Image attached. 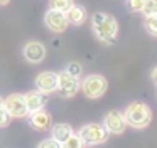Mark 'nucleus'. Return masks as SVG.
<instances>
[{"label": "nucleus", "mask_w": 157, "mask_h": 148, "mask_svg": "<svg viewBox=\"0 0 157 148\" xmlns=\"http://www.w3.org/2000/svg\"><path fill=\"white\" fill-rule=\"evenodd\" d=\"M91 27L95 35L98 40L105 44H113L117 40V34H118V24L113 15L106 12H96L91 17Z\"/></svg>", "instance_id": "1"}, {"label": "nucleus", "mask_w": 157, "mask_h": 148, "mask_svg": "<svg viewBox=\"0 0 157 148\" xmlns=\"http://www.w3.org/2000/svg\"><path fill=\"white\" fill-rule=\"evenodd\" d=\"M125 121L135 130L147 128L152 121V109L142 101H133L125 109Z\"/></svg>", "instance_id": "2"}, {"label": "nucleus", "mask_w": 157, "mask_h": 148, "mask_svg": "<svg viewBox=\"0 0 157 148\" xmlns=\"http://www.w3.org/2000/svg\"><path fill=\"white\" fill-rule=\"evenodd\" d=\"M79 138L83 140L85 145H101L108 140L110 131L105 128V124H98V123H90L79 130Z\"/></svg>", "instance_id": "3"}, {"label": "nucleus", "mask_w": 157, "mask_h": 148, "mask_svg": "<svg viewBox=\"0 0 157 148\" xmlns=\"http://www.w3.org/2000/svg\"><path fill=\"white\" fill-rule=\"evenodd\" d=\"M81 89L85 93V96H88L90 99H98L108 89V83L103 76L100 74H90L85 77V81L81 83Z\"/></svg>", "instance_id": "4"}, {"label": "nucleus", "mask_w": 157, "mask_h": 148, "mask_svg": "<svg viewBox=\"0 0 157 148\" xmlns=\"http://www.w3.org/2000/svg\"><path fill=\"white\" fill-rule=\"evenodd\" d=\"M59 94L64 98H73L76 96V93L79 91V81L78 77H75L73 74H69L68 71H61L58 74V87Z\"/></svg>", "instance_id": "5"}, {"label": "nucleus", "mask_w": 157, "mask_h": 148, "mask_svg": "<svg viewBox=\"0 0 157 148\" xmlns=\"http://www.w3.org/2000/svg\"><path fill=\"white\" fill-rule=\"evenodd\" d=\"M4 106L12 118H25L29 114L27 106H25L24 94L14 93V94H10V96H7L4 101Z\"/></svg>", "instance_id": "6"}, {"label": "nucleus", "mask_w": 157, "mask_h": 148, "mask_svg": "<svg viewBox=\"0 0 157 148\" xmlns=\"http://www.w3.org/2000/svg\"><path fill=\"white\" fill-rule=\"evenodd\" d=\"M44 24L48 25V29H51L52 32H64L69 25V20L66 17L64 12H59V10H54V9H49L44 15Z\"/></svg>", "instance_id": "7"}, {"label": "nucleus", "mask_w": 157, "mask_h": 148, "mask_svg": "<svg viewBox=\"0 0 157 148\" xmlns=\"http://www.w3.org/2000/svg\"><path fill=\"white\" fill-rule=\"evenodd\" d=\"M103 124H105V128L113 135H122L127 128L125 116H123L120 111H110V113H106L105 120H103Z\"/></svg>", "instance_id": "8"}, {"label": "nucleus", "mask_w": 157, "mask_h": 148, "mask_svg": "<svg viewBox=\"0 0 157 148\" xmlns=\"http://www.w3.org/2000/svg\"><path fill=\"white\" fill-rule=\"evenodd\" d=\"M46 46L42 42H37V40H31L24 46V57L25 61L32 64H39L41 61H44L46 57Z\"/></svg>", "instance_id": "9"}, {"label": "nucleus", "mask_w": 157, "mask_h": 148, "mask_svg": "<svg viewBox=\"0 0 157 148\" xmlns=\"http://www.w3.org/2000/svg\"><path fill=\"white\" fill-rule=\"evenodd\" d=\"M29 114H31V118H29V124H31L34 130L46 131V130H49V128H51L52 118H51V114H49L46 109L39 108V109L32 111V113H29Z\"/></svg>", "instance_id": "10"}, {"label": "nucleus", "mask_w": 157, "mask_h": 148, "mask_svg": "<svg viewBox=\"0 0 157 148\" xmlns=\"http://www.w3.org/2000/svg\"><path fill=\"white\" fill-rule=\"evenodd\" d=\"M36 86L37 91H41L42 94L54 93L58 87V74L54 72H41L36 77Z\"/></svg>", "instance_id": "11"}, {"label": "nucleus", "mask_w": 157, "mask_h": 148, "mask_svg": "<svg viewBox=\"0 0 157 148\" xmlns=\"http://www.w3.org/2000/svg\"><path fill=\"white\" fill-rule=\"evenodd\" d=\"M24 99H25V106H27L29 113L42 108L44 103H46V98H44V94H42L41 91H29V93L24 94Z\"/></svg>", "instance_id": "12"}, {"label": "nucleus", "mask_w": 157, "mask_h": 148, "mask_svg": "<svg viewBox=\"0 0 157 148\" xmlns=\"http://www.w3.org/2000/svg\"><path fill=\"white\" fill-rule=\"evenodd\" d=\"M66 17H68L69 24H73V25H81L86 20V10L81 5H71V9L66 12Z\"/></svg>", "instance_id": "13"}, {"label": "nucleus", "mask_w": 157, "mask_h": 148, "mask_svg": "<svg viewBox=\"0 0 157 148\" xmlns=\"http://www.w3.org/2000/svg\"><path fill=\"white\" fill-rule=\"evenodd\" d=\"M51 133H52V138H54V140H58L59 143L63 145V141H64L66 138L73 133V128L69 126L68 123H58V124H54V126H52Z\"/></svg>", "instance_id": "14"}, {"label": "nucleus", "mask_w": 157, "mask_h": 148, "mask_svg": "<svg viewBox=\"0 0 157 148\" xmlns=\"http://www.w3.org/2000/svg\"><path fill=\"white\" fill-rule=\"evenodd\" d=\"M71 5H75V0H49V7L59 12H68L71 9Z\"/></svg>", "instance_id": "15"}, {"label": "nucleus", "mask_w": 157, "mask_h": 148, "mask_svg": "<svg viewBox=\"0 0 157 148\" xmlns=\"http://www.w3.org/2000/svg\"><path fill=\"white\" fill-rule=\"evenodd\" d=\"M144 27H145V30L150 35L157 37V13H154V15H145Z\"/></svg>", "instance_id": "16"}, {"label": "nucleus", "mask_w": 157, "mask_h": 148, "mask_svg": "<svg viewBox=\"0 0 157 148\" xmlns=\"http://www.w3.org/2000/svg\"><path fill=\"white\" fill-rule=\"evenodd\" d=\"M61 146H66V148H79V146H85V143H83V140L79 138L78 133H71L64 141H63Z\"/></svg>", "instance_id": "17"}, {"label": "nucleus", "mask_w": 157, "mask_h": 148, "mask_svg": "<svg viewBox=\"0 0 157 148\" xmlns=\"http://www.w3.org/2000/svg\"><path fill=\"white\" fill-rule=\"evenodd\" d=\"M142 13L144 15H154L157 13V0H145L142 7Z\"/></svg>", "instance_id": "18"}, {"label": "nucleus", "mask_w": 157, "mask_h": 148, "mask_svg": "<svg viewBox=\"0 0 157 148\" xmlns=\"http://www.w3.org/2000/svg\"><path fill=\"white\" fill-rule=\"evenodd\" d=\"M145 0H125V5L130 12H142V7Z\"/></svg>", "instance_id": "19"}, {"label": "nucleus", "mask_w": 157, "mask_h": 148, "mask_svg": "<svg viewBox=\"0 0 157 148\" xmlns=\"http://www.w3.org/2000/svg\"><path fill=\"white\" fill-rule=\"evenodd\" d=\"M10 114L7 113V109H5L4 104H0V128H5L10 124Z\"/></svg>", "instance_id": "20"}, {"label": "nucleus", "mask_w": 157, "mask_h": 148, "mask_svg": "<svg viewBox=\"0 0 157 148\" xmlns=\"http://www.w3.org/2000/svg\"><path fill=\"white\" fill-rule=\"evenodd\" d=\"M66 71H68L69 74H73L75 77H79V76H81V72H83V67H81V64H79V62H71V64H68Z\"/></svg>", "instance_id": "21"}, {"label": "nucleus", "mask_w": 157, "mask_h": 148, "mask_svg": "<svg viewBox=\"0 0 157 148\" xmlns=\"http://www.w3.org/2000/svg\"><path fill=\"white\" fill-rule=\"evenodd\" d=\"M39 146H54V148H58V146H61V143H59L58 140H54V138H49V140H44V141H41L39 143Z\"/></svg>", "instance_id": "22"}, {"label": "nucleus", "mask_w": 157, "mask_h": 148, "mask_svg": "<svg viewBox=\"0 0 157 148\" xmlns=\"http://www.w3.org/2000/svg\"><path fill=\"white\" fill-rule=\"evenodd\" d=\"M150 77H152V81L157 84V67H154V71H152V74H150Z\"/></svg>", "instance_id": "23"}, {"label": "nucleus", "mask_w": 157, "mask_h": 148, "mask_svg": "<svg viewBox=\"0 0 157 148\" xmlns=\"http://www.w3.org/2000/svg\"><path fill=\"white\" fill-rule=\"evenodd\" d=\"M9 2H10V0H0V5H7Z\"/></svg>", "instance_id": "24"}, {"label": "nucleus", "mask_w": 157, "mask_h": 148, "mask_svg": "<svg viewBox=\"0 0 157 148\" xmlns=\"http://www.w3.org/2000/svg\"><path fill=\"white\" fill-rule=\"evenodd\" d=\"M0 104H4V99H2V98H0Z\"/></svg>", "instance_id": "25"}]
</instances>
